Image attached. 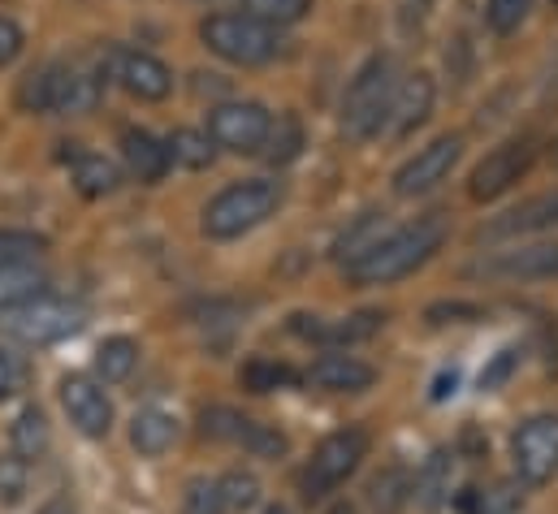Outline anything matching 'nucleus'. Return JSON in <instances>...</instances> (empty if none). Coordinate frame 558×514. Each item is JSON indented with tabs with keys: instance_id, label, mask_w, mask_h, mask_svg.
<instances>
[{
	"instance_id": "f257e3e1",
	"label": "nucleus",
	"mask_w": 558,
	"mask_h": 514,
	"mask_svg": "<svg viewBox=\"0 0 558 514\" xmlns=\"http://www.w3.org/2000/svg\"><path fill=\"white\" fill-rule=\"evenodd\" d=\"M450 238V217L446 212H424L416 221L390 230L373 252L364 259H355L347 268V281L351 285H390V281H403L412 277L416 268H424L428 259L437 256Z\"/></svg>"
},
{
	"instance_id": "f03ea898",
	"label": "nucleus",
	"mask_w": 558,
	"mask_h": 514,
	"mask_svg": "<svg viewBox=\"0 0 558 514\" xmlns=\"http://www.w3.org/2000/svg\"><path fill=\"white\" fill-rule=\"evenodd\" d=\"M399 87H403L399 61L390 52H373L355 70V78L347 83V91H342V130L351 138H377L381 130L390 126Z\"/></svg>"
},
{
	"instance_id": "7ed1b4c3",
	"label": "nucleus",
	"mask_w": 558,
	"mask_h": 514,
	"mask_svg": "<svg viewBox=\"0 0 558 514\" xmlns=\"http://www.w3.org/2000/svg\"><path fill=\"white\" fill-rule=\"evenodd\" d=\"M286 191L274 178H247V182H230L226 191H217L204 208V221L199 230L217 243H230V238H243L252 234L256 225H265L274 212L281 208Z\"/></svg>"
},
{
	"instance_id": "20e7f679",
	"label": "nucleus",
	"mask_w": 558,
	"mask_h": 514,
	"mask_svg": "<svg viewBox=\"0 0 558 514\" xmlns=\"http://www.w3.org/2000/svg\"><path fill=\"white\" fill-rule=\"evenodd\" d=\"M199 39L213 57L230 61V65H243V70H256V65H269L281 57V30L243 13V9H221V13H208L199 22Z\"/></svg>"
},
{
	"instance_id": "39448f33",
	"label": "nucleus",
	"mask_w": 558,
	"mask_h": 514,
	"mask_svg": "<svg viewBox=\"0 0 558 514\" xmlns=\"http://www.w3.org/2000/svg\"><path fill=\"white\" fill-rule=\"evenodd\" d=\"M368 445H373V441H368V432H364L360 424H347V428L329 432V437L312 450L307 467L299 472L303 498H307V502H320V498L338 493V489L360 472V463L368 458Z\"/></svg>"
},
{
	"instance_id": "423d86ee",
	"label": "nucleus",
	"mask_w": 558,
	"mask_h": 514,
	"mask_svg": "<svg viewBox=\"0 0 558 514\" xmlns=\"http://www.w3.org/2000/svg\"><path fill=\"white\" fill-rule=\"evenodd\" d=\"M83 320H87V311L78 303L39 294V298H31V303H22L13 311H0V333L22 342V346H52V342L78 333Z\"/></svg>"
},
{
	"instance_id": "0eeeda50",
	"label": "nucleus",
	"mask_w": 558,
	"mask_h": 514,
	"mask_svg": "<svg viewBox=\"0 0 558 514\" xmlns=\"http://www.w3.org/2000/svg\"><path fill=\"white\" fill-rule=\"evenodd\" d=\"M533 160H537V138H533V134H511V138H502V143H498L494 151H485V160L472 169L468 195H472L476 204L502 199L515 182L529 178Z\"/></svg>"
},
{
	"instance_id": "6e6552de",
	"label": "nucleus",
	"mask_w": 558,
	"mask_h": 514,
	"mask_svg": "<svg viewBox=\"0 0 558 514\" xmlns=\"http://www.w3.org/2000/svg\"><path fill=\"white\" fill-rule=\"evenodd\" d=\"M274 126V113L256 100H226L208 109V126L204 134L213 138V147H226L234 156H260L265 138Z\"/></svg>"
},
{
	"instance_id": "1a4fd4ad",
	"label": "nucleus",
	"mask_w": 558,
	"mask_h": 514,
	"mask_svg": "<svg viewBox=\"0 0 558 514\" xmlns=\"http://www.w3.org/2000/svg\"><path fill=\"white\" fill-rule=\"evenodd\" d=\"M100 74H109L105 83H118L126 96H135L143 105H156V100H165L173 91V70L160 57L143 52V48H122V44L105 48Z\"/></svg>"
},
{
	"instance_id": "9d476101",
	"label": "nucleus",
	"mask_w": 558,
	"mask_h": 514,
	"mask_svg": "<svg viewBox=\"0 0 558 514\" xmlns=\"http://www.w3.org/2000/svg\"><path fill=\"white\" fill-rule=\"evenodd\" d=\"M476 281H558V243H511L468 264Z\"/></svg>"
},
{
	"instance_id": "9b49d317",
	"label": "nucleus",
	"mask_w": 558,
	"mask_h": 514,
	"mask_svg": "<svg viewBox=\"0 0 558 514\" xmlns=\"http://www.w3.org/2000/svg\"><path fill=\"white\" fill-rule=\"evenodd\" d=\"M44 83H48V113H61V118H87L105 96V74L78 57L44 65Z\"/></svg>"
},
{
	"instance_id": "f8f14e48",
	"label": "nucleus",
	"mask_w": 558,
	"mask_h": 514,
	"mask_svg": "<svg viewBox=\"0 0 558 514\" xmlns=\"http://www.w3.org/2000/svg\"><path fill=\"white\" fill-rule=\"evenodd\" d=\"M463 156V134H437L433 143H424L416 156L395 173V195L399 199H424L433 195L459 164Z\"/></svg>"
},
{
	"instance_id": "ddd939ff",
	"label": "nucleus",
	"mask_w": 558,
	"mask_h": 514,
	"mask_svg": "<svg viewBox=\"0 0 558 514\" xmlns=\"http://www.w3.org/2000/svg\"><path fill=\"white\" fill-rule=\"evenodd\" d=\"M199 432L213 437V441H230V445H243L247 454L256 458H281L286 454V437L278 428L260 424V419H247L239 415L234 406H204L199 411Z\"/></svg>"
},
{
	"instance_id": "4468645a",
	"label": "nucleus",
	"mask_w": 558,
	"mask_h": 514,
	"mask_svg": "<svg viewBox=\"0 0 558 514\" xmlns=\"http://www.w3.org/2000/svg\"><path fill=\"white\" fill-rule=\"evenodd\" d=\"M511 458L524 485H546L558 472V415H533L511 437Z\"/></svg>"
},
{
	"instance_id": "2eb2a0df",
	"label": "nucleus",
	"mask_w": 558,
	"mask_h": 514,
	"mask_svg": "<svg viewBox=\"0 0 558 514\" xmlns=\"http://www.w3.org/2000/svg\"><path fill=\"white\" fill-rule=\"evenodd\" d=\"M57 393H61V406H65L70 424L83 437H109V428H113V402L100 389V381H92V377H65L57 386Z\"/></svg>"
},
{
	"instance_id": "dca6fc26",
	"label": "nucleus",
	"mask_w": 558,
	"mask_h": 514,
	"mask_svg": "<svg viewBox=\"0 0 558 514\" xmlns=\"http://www.w3.org/2000/svg\"><path fill=\"white\" fill-rule=\"evenodd\" d=\"M546 230H558V186L533 195V199H520L515 208L494 217L476 238L481 243H498V238H524V234H546Z\"/></svg>"
},
{
	"instance_id": "f3484780",
	"label": "nucleus",
	"mask_w": 558,
	"mask_h": 514,
	"mask_svg": "<svg viewBox=\"0 0 558 514\" xmlns=\"http://www.w3.org/2000/svg\"><path fill=\"white\" fill-rule=\"evenodd\" d=\"M386 325L381 311H355V316H342V320H325V316H290V329L303 338V342H316V346H355V342H368L377 329Z\"/></svg>"
},
{
	"instance_id": "a211bd4d",
	"label": "nucleus",
	"mask_w": 558,
	"mask_h": 514,
	"mask_svg": "<svg viewBox=\"0 0 558 514\" xmlns=\"http://www.w3.org/2000/svg\"><path fill=\"white\" fill-rule=\"evenodd\" d=\"M307 386L325 389V393H364V389L377 386V368H368L364 359L355 355H320L312 368H307Z\"/></svg>"
},
{
	"instance_id": "6ab92c4d",
	"label": "nucleus",
	"mask_w": 558,
	"mask_h": 514,
	"mask_svg": "<svg viewBox=\"0 0 558 514\" xmlns=\"http://www.w3.org/2000/svg\"><path fill=\"white\" fill-rule=\"evenodd\" d=\"M433 100H437V83H433V74H424V70L408 74L403 87H399L395 113H390V134H395V138L416 134V130L428 122V113H433Z\"/></svg>"
},
{
	"instance_id": "aec40b11",
	"label": "nucleus",
	"mask_w": 558,
	"mask_h": 514,
	"mask_svg": "<svg viewBox=\"0 0 558 514\" xmlns=\"http://www.w3.org/2000/svg\"><path fill=\"white\" fill-rule=\"evenodd\" d=\"M122 160H126V169H131L140 182H147V186L160 182V178L169 173V164H173L165 138H156L151 130H143V126L122 130Z\"/></svg>"
},
{
	"instance_id": "412c9836",
	"label": "nucleus",
	"mask_w": 558,
	"mask_h": 514,
	"mask_svg": "<svg viewBox=\"0 0 558 514\" xmlns=\"http://www.w3.org/2000/svg\"><path fill=\"white\" fill-rule=\"evenodd\" d=\"M44 285H48V272L39 259H0V311H13L39 298Z\"/></svg>"
},
{
	"instance_id": "4be33fe9",
	"label": "nucleus",
	"mask_w": 558,
	"mask_h": 514,
	"mask_svg": "<svg viewBox=\"0 0 558 514\" xmlns=\"http://www.w3.org/2000/svg\"><path fill=\"white\" fill-rule=\"evenodd\" d=\"M450 480H454V454L450 450H433L424 458V467H420L416 485H412V498L424 511H437L450 498Z\"/></svg>"
},
{
	"instance_id": "5701e85b",
	"label": "nucleus",
	"mask_w": 558,
	"mask_h": 514,
	"mask_svg": "<svg viewBox=\"0 0 558 514\" xmlns=\"http://www.w3.org/2000/svg\"><path fill=\"white\" fill-rule=\"evenodd\" d=\"M390 234V221H386V212H364L338 243H333V259L342 264V268H351L355 259H364L381 238Z\"/></svg>"
},
{
	"instance_id": "b1692460",
	"label": "nucleus",
	"mask_w": 558,
	"mask_h": 514,
	"mask_svg": "<svg viewBox=\"0 0 558 514\" xmlns=\"http://www.w3.org/2000/svg\"><path fill=\"white\" fill-rule=\"evenodd\" d=\"M178 441V419L165 411H140L131 419V445L140 450L143 458H160L169 445Z\"/></svg>"
},
{
	"instance_id": "393cba45",
	"label": "nucleus",
	"mask_w": 558,
	"mask_h": 514,
	"mask_svg": "<svg viewBox=\"0 0 558 514\" xmlns=\"http://www.w3.org/2000/svg\"><path fill=\"white\" fill-rule=\"evenodd\" d=\"M9 441H13V454H17L22 463L44 458V454H48V445H52L48 415H44L39 406H22V411H17V419H13V428H9Z\"/></svg>"
},
{
	"instance_id": "a878e982",
	"label": "nucleus",
	"mask_w": 558,
	"mask_h": 514,
	"mask_svg": "<svg viewBox=\"0 0 558 514\" xmlns=\"http://www.w3.org/2000/svg\"><path fill=\"white\" fill-rule=\"evenodd\" d=\"M74 186L87 199H105V195H113L122 186V173H118V164L109 156L83 151V156H74Z\"/></svg>"
},
{
	"instance_id": "bb28decb",
	"label": "nucleus",
	"mask_w": 558,
	"mask_h": 514,
	"mask_svg": "<svg viewBox=\"0 0 558 514\" xmlns=\"http://www.w3.org/2000/svg\"><path fill=\"white\" fill-rule=\"evenodd\" d=\"M520 502H524V493L511 480H498V485H485V489H463L454 498L459 514H515Z\"/></svg>"
},
{
	"instance_id": "cd10ccee",
	"label": "nucleus",
	"mask_w": 558,
	"mask_h": 514,
	"mask_svg": "<svg viewBox=\"0 0 558 514\" xmlns=\"http://www.w3.org/2000/svg\"><path fill=\"white\" fill-rule=\"evenodd\" d=\"M239 386L247 393H274V389H290L299 386V372L281 359H269V355H252L243 368H239Z\"/></svg>"
},
{
	"instance_id": "c85d7f7f",
	"label": "nucleus",
	"mask_w": 558,
	"mask_h": 514,
	"mask_svg": "<svg viewBox=\"0 0 558 514\" xmlns=\"http://www.w3.org/2000/svg\"><path fill=\"white\" fill-rule=\"evenodd\" d=\"M135 364H140V342H131V338H109L96 351V377L105 386H122L135 372Z\"/></svg>"
},
{
	"instance_id": "c756f323",
	"label": "nucleus",
	"mask_w": 558,
	"mask_h": 514,
	"mask_svg": "<svg viewBox=\"0 0 558 514\" xmlns=\"http://www.w3.org/2000/svg\"><path fill=\"white\" fill-rule=\"evenodd\" d=\"M299 151H303V122H299L294 113H278L274 126H269V138H265V151H260V156H265L274 169H286V164L299 160Z\"/></svg>"
},
{
	"instance_id": "7c9ffc66",
	"label": "nucleus",
	"mask_w": 558,
	"mask_h": 514,
	"mask_svg": "<svg viewBox=\"0 0 558 514\" xmlns=\"http://www.w3.org/2000/svg\"><path fill=\"white\" fill-rule=\"evenodd\" d=\"M165 147H169V156L178 160V164H186V169H208L213 164V156H217V147H213V138L204 134V130H173L169 138H165Z\"/></svg>"
},
{
	"instance_id": "2f4dec72",
	"label": "nucleus",
	"mask_w": 558,
	"mask_h": 514,
	"mask_svg": "<svg viewBox=\"0 0 558 514\" xmlns=\"http://www.w3.org/2000/svg\"><path fill=\"white\" fill-rule=\"evenodd\" d=\"M217 493H221V506L226 514H239V511H252L260 502V480L252 472H226L217 480Z\"/></svg>"
},
{
	"instance_id": "473e14b6",
	"label": "nucleus",
	"mask_w": 558,
	"mask_h": 514,
	"mask_svg": "<svg viewBox=\"0 0 558 514\" xmlns=\"http://www.w3.org/2000/svg\"><path fill=\"white\" fill-rule=\"evenodd\" d=\"M239 4H243V13H252V17H260V22L278 26V30L303 22L312 13V0H239Z\"/></svg>"
},
{
	"instance_id": "72a5a7b5",
	"label": "nucleus",
	"mask_w": 558,
	"mask_h": 514,
	"mask_svg": "<svg viewBox=\"0 0 558 514\" xmlns=\"http://www.w3.org/2000/svg\"><path fill=\"white\" fill-rule=\"evenodd\" d=\"M529 13H533V0H485V22L498 35L520 30L529 22Z\"/></svg>"
},
{
	"instance_id": "f704fd0d",
	"label": "nucleus",
	"mask_w": 558,
	"mask_h": 514,
	"mask_svg": "<svg viewBox=\"0 0 558 514\" xmlns=\"http://www.w3.org/2000/svg\"><path fill=\"white\" fill-rule=\"evenodd\" d=\"M368 493H373V506H377V511L395 514L399 506H403V498H408L412 489H408L403 472H399V467H390V472H381V476L368 485Z\"/></svg>"
},
{
	"instance_id": "c9c22d12",
	"label": "nucleus",
	"mask_w": 558,
	"mask_h": 514,
	"mask_svg": "<svg viewBox=\"0 0 558 514\" xmlns=\"http://www.w3.org/2000/svg\"><path fill=\"white\" fill-rule=\"evenodd\" d=\"M26 493V463L17 454H0V506H13Z\"/></svg>"
},
{
	"instance_id": "e433bc0d",
	"label": "nucleus",
	"mask_w": 558,
	"mask_h": 514,
	"mask_svg": "<svg viewBox=\"0 0 558 514\" xmlns=\"http://www.w3.org/2000/svg\"><path fill=\"white\" fill-rule=\"evenodd\" d=\"M48 243L31 230H0V259H39Z\"/></svg>"
},
{
	"instance_id": "4c0bfd02",
	"label": "nucleus",
	"mask_w": 558,
	"mask_h": 514,
	"mask_svg": "<svg viewBox=\"0 0 558 514\" xmlns=\"http://www.w3.org/2000/svg\"><path fill=\"white\" fill-rule=\"evenodd\" d=\"M186 514H226L217 480H191L186 485Z\"/></svg>"
},
{
	"instance_id": "58836bf2",
	"label": "nucleus",
	"mask_w": 558,
	"mask_h": 514,
	"mask_svg": "<svg viewBox=\"0 0 558 514\" xmlns=\"http://www.w3.org/2000/svg\"><path fill=\"white\" fill-rule=\"evenodd\" d=\"M17 109L22 113H48V83H44V70H31L17 87Z\"/></svg>"
},
{
	"instance_id": "ea45409f",
	"label": "nucleus",
	"mask_w": 558,
	"mask_h": 514,
	"mask_svg": "<svg viewBox=\"0 0 558 514\" xmlns=\"http://www.w3.org/2000/svg\"><path fill=\"white\" fill-rule=\"evenodd\" d=\"M515 368H520V351H511V346H507V351H498V355H494V364H489V368L481 372V389L489 393V389L507 386Z\"/></svg>"
},
{
	"instance_id": "a19ab883",
	"label": "nucleus",
	"mask_w": 558,
	"mask_h": 514,
	"mask_svg": "<svg viewBox=\"0 0 558 514\" xmlns=\"http://www.w3.org/2000/svg\"><path fill=\"white\" fill-rule=\"evenodd\" d=\"M22 44H26V39H22V26H17L13 17H4V13H0V70L17 61Z\"/></svg>"
},
{
	"instance_id": "79ce46f5",
	"label": "nucleus",
	"mask_w": 558,
	"mask_h": 514,
	"mask_svg": "<svg viewBox=\"0 0 558 514\" xmlns=\"http://www.w3.org/2000/svg\"><path fill=\"white\" fill-rule=\"evenodd\" d=\"M13 381H17V368H13V359H9V355H0V397H9V393H13Z\"/></svg>"
},
{
	"instance_id": "37998d69",
	"label": "nucleus",
	"mask_w": 558,
	"mask_h": 514,
	"mask_svg": "<svg viewBox=\"0 0 558 514\" xmlns=\"http://www.w3.org/2000/svg\"><path fill=\"white\" fill-rule=\"evenodd\" d=\"M39 514H74V502H70L65 493H57V498H48V502L39 506Z\"/></svg>"
},
{
	"instance_id": "c03bdc74",
	"label": "nucleus",
	"mask_w": 558,
	"mask_h": 514,
	"mask_svg": "<svg viewBox=\"0 0 558 514\" xmlns=\"http://www.w3.org/2000/svg\"><path fill=\"white\" fill-rule=\"evenodd\" d=\"M428 4H433V0H403V13H408V17H412V13H424V9H428Z\"/></svg>"
},
{
	"instance_id": "a18cd8bd",
	"label": "nucleus",
	"mask_w": 558,
	"mask_h": 514,
	"mask_svg": "<svg viewBox=\"0 0 558 514\" xmlns=\"http://www.w3.org/2000/svg\"><path fill=\"white\" fill-rule=\"evenodd\" d=\"M450 389H454V372H450V377H441V381H437V389H433V397H446V393H450Z\"/></svg>"
},
{
	"instance_id": "49530a36",
	"label": "nucleus",
	"mask_w": 558,
	"mask_h": 514,
	"mask_svg": "<svg viewBox=\"0 0 558 514\" xmlns=\"http://www.w3.org/2000/svg\"><path fill=\"white\" fill-rule=\"evenodd\" d=\"M550 164L558 169V134H555V143H550Z\"/></svg>"
},
{
	"instance_id": "de8ad7c7",
	"label": "nucleus",
	"mask_w": 558,
	"mask_h": 514,
	"mask_svg": "<svg viewBox=\"0 0 558 514\" xmlns=\"http://www.w3.org/2000/svg\"><path fill=\"white\" fill-rule=\"evenodd\" d=\"M265 514H290V511H286V506H269Z\"/></svg>"
},
{
	"instance_id": "09e8293b",
	"label": "nucleus",
	"mask_w": 558,
	"mask_h": 514,
	"mask_svg": "<svg viewBox=\"0 0 558 514\" xmlns=\"http://www.w3.org/2000/svg\"><path fill=\"white\" fill-rule=\"evenodd\" d=\"M333 514H351V511H333Z\"/></svg>"
},
{
	"instance_id": "8fccbe9b",
	"label": "nucleus",
	"mask_w": 558,
	"mask_h": 514,
	"mask_svg": "<svg viewBox=\"0 0 558 514\" xmlns=\"http://www.w3.org/2000/svg\"><path fill=\"white\" fill-rule=\"evenodd\" d=\"M555 4H558V0H555Z\"/></svg>"
}]
</instances>
